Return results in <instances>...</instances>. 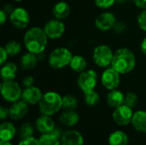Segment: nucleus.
<instances>
[{"instance_id":"nucleus-1","label":"nucleus","mask_w":146,"mask_h":145,"mask_svg":"<svg viewBox=\"0 0 146 145\" xmlns=\"http://www.w3.org/2000/svg\"><path fill=\"white\" fill-rule=\"evenodd\" d=\"M23 42L28 52L38 55L45 50L48 44V37L45 34L44 28L33 26L26 32Z\"/></svg>"},{"instance_id":"nucleus-2","label":"nucleus","mask_w":146,"mask_h":145,"mask_svg":"<svg viewBox=\"0 0 146 145\" xmlns=\"http://www.w3.org/2000/svg\"><path fill=\"white\" fill-rule=\"evenodd\" d=\"M111 68L120 74H127L132 72L136 66V57L128 48H120L114 53Z\"/></svg>"},{"instance_id":"nucleus-3","label":"nucleus","mask_w":146,"mask_h":145,"mask_svg":"<svg viewBox=\"0 0 146 145\" xmlns=\"http://www.w3.org/2000/svg\"><path fill=\"white\" fill-rule=\"evenodd\" d=\"M38 105L42 115L51 116L62 108V97L57 92L48 91L43 95Z\"/></svg>"},{"instance_id":"nucleus-4","label":"nucleus","mask_w":146,"mask_h":145,"mask_svg":"<svg viewBox=\"0 0 146 145\" xmlns=\"http://www.w3.org/2000/svg\"><path fill=\"white\" fill-rule=\"evenodd\" d=\"M72 58L73 55L68 48L59 47L51 51L48 59V63L53 69H61L68 66Z\"/></svg>"},{"instance_id":"nucleus-5","label":"nucleus","mask_w":146,"mask_h":145,"mask_svg":"<svg viewBox=\"0 0 146 145\" xmlns=\"http://www.w3.org/2000/svg\"><path fill=\"white\" fill-rule=\"evenodd\" d=\"M1 94L5 101L13 103L21 98L22 90L17 82L14 80H6L3 81L1 84Z\"/></svg>"},{"instance_id":"nucleus-6","label":"nucleus","mask_w":146,"mask_h":145,"mask_svg":"<svg viewBox=\"0 0 146 145\" xmlns=\"http://www.w3.org/2000/svg\"><path fill=\"white\" fill-rule=\"evenodd\" d=\"M114 52L111 48L106 44H100L97 46L92 53L94 63L100 68H107L112 63Z\"/></svg>"},{"instance_id":"nucleus-7","label":"nucleus","mask_w":146,"mask_h":145,"mask_svg":"<svg viewBox=\"0 0 146 145\" xmlns=\"http://www.w3.org/2000/svg\"><path fill=\"white\" fill-rule=\"evenodd\" d=\"M78 86L85 93L94 91L98 84V73L93 69L85 70L78 77Z\"/></svg>"},{"instance_id":"nucleus-8","label":"nucleus","mask_w":146,"mask_h":145,"mask_svg":"<svg viewBox=\"0 0 146 145\" xmlns=\"http://www.w3.org/2000/svg\"><path fill=\"white\" fill-rule=\"evenodd\" d=\"M9 21L15 28L24 29L29 25L30 15L26 9L22 7H17L9 15Z\"/></svg>"},{"instance_id":"nucleus-9","label":"nucleus","mask_w":146,"mask_h":145,"mask_svg":"<svg viewBox=\"0 0 146 145\" xmlns=\"http://www.w3.org/2000/svg\"><path fill=\"white\" fill-rule=\"evenodd\" d=\"M101 82L105 89L109 91L115 90L118 88L121 83L120 73L113 68H108L102 73Z\"/></svg>"},{"instance_id":"nucleus-10","label":"nucleus","mask_w":146,"mask_h":145,"mask_svg":"<svg viewBox=\"0 0 146 145\" xmlns=\"http://www.w3.org/2000/svg\"><path fill=\"white\" fill-rule=\"evenodd\" d=\"M133 109L122 104L121 106L114 109L112 118L114 121L119 126H127L132 123L133 116Z\"/></svg>"},{"instance_id":"nucleus-11","label":"nucleus","mask_w":146,"mask_h":145,"mask_svg":"<svg viewBox=\"0 0 146 145\" xmlns=\"http://www.w3.org/2000/svg\"><path fill=\"white\" fill-rule=\"evenodd\" d=\"M44 31L48 38L57 39L61 38L65 32L64 23L58 19H53L49 21L44 26Z\"/></svg>"},{"instance_id":"nucleus-12","label":"nucleus","mask_w":146,"mask_h":145,"mask_svg":"<svg viewBox=\"0 0 146 145\" xmlns=\"http://www.w3.org/2000/svg\"><path fill=\"white\" fill-rule=\"evenodd\" d=\"M116 21V18L113 13L105 11L101 13L96 18L95 26L98 30L102 32H107L113 29Z\"/></svg>"},{"instance_id":"nucleus-13","label":"nucleus","mask_w":146,"mask_h":145,"mask_svg":"<svg viewBox=\"0 0 146 145\" xmlns=\"http://www.w3.org/2000/svg\"><path fill=\"white\" fill-rule=\"evenodd\" d=\"M43 93L41 90L37 87V86H30V87H26L22 91V96H21V100L26 102L27 104L30 105H35L38 104L40 102Z\"/></svg>"},{"instance_id":"nucleus-14","label":"nucleus","mask_w":146,"mask_h":145,"mask_svg":"<svg viewBox=\"0 0 146 145\" xmlns=\"http://www.w3.org/2000/svg\"><path fill=\"white\" fill-rule=\"evenodd\" d=\"M9 117L13 120H21L22 119L28 112V104L23 100H19L13 103L9 107Z\"/></svg>"},{"instance_id":"nucleus-15","label":"nucleus","mask_w":146,"mask_h":145,"mask_svg":"<svg viewBox=\"0 0 146 145\" xmlns=\"http://www.w3.org/2000/svg\"><path fill=\"white\" fill-rule=\"evenodd\" d=\"M62 145H83V136L75 130H69L62 133L61 137Z\"/></svg>"},{"instance_id":"nucleus-16","label":"nucleus","mask_w":146,"mask_h":145,"mask_svg":"<svg viewBox=\"0 0 146 145\" xmlns=\"http://www.w3.org/2000/svg\"><path fill=\"white\" fill-rule=\"evenodd\" d=\"M35 126H36L37 130L42 134L50 133L56 128L54 121L51 119L50 116L45 115H42L37 119Z\"/></svg>"},{"instance_id":"nucleus-17","label":"nucleus","mask_w":146,"mask_h":145,"mask_svg":"<svg viewBox=\"0 0 146 145\" xmlns=\"http://www.w3.org/2000/svg\"><path fill=\"white\" fill-rule=\"evenodd\" d=\"M18 71V68L15 63L9 62H5L3 65H2L1 71H0V75L1 79L3 81L6 80H14L16 77Z\"/></svg>"},{"instance_id":"nucleus-18","label":"nucleus","mask_w":146,"mask_h":145,"mask_svg":"<svg viewBox=\"0 0 146 145\" xmlns=\"http://www.w3.org/2000/svg\"><path fill=\"white\" fill-rule=\"evenodd\" d=\"M38 61H39V59L38 57V55L28 52V53L24 54L21 57L20 66L22 70L29 71V70L33 69L37 66Z\"/></svg>"},{"instance_id":"nucleus-19","label":"nucleus","mask_w":146,"mask_h":145,"mask_svg":"<svg viewBox=\"0 0 146 145\" xmlns=\"http://www.w3.org/2000/svg\"><path fill=\"white\" fill-rule=\"evenodd\" d=\"M70 6L67 2L60 1L56 3L52 9V14L56 19L58 20H64L66 19L70 14Z\"/></svg>"},{"instance_id":"nucleus-20","label":"nucleus","mask_w":146,"mask_h":145,"mask_svg":"<svg viewBox=\"0 0 146 145\" xmlns=\"http://www.w3.org/2000/svg\"><path fill=\"white\" fill-rule=\"evenodd\" d=\"M16 134V129L11 122H3L0 126V140L10 142Z\"/></svg>"},{"instance_id":"nucleus-21","label":"nucleus","mask_w":146,"mask_h":145,"mask_svg":"<svg viewBox=\"0 0 146 145\" xmlns=\"http://www.w3.org/2000/svg\"><path fill=\"white\" fill-rule=\"evenodd\" d=\"M125 95L119 90H112L107 95V103L110 107L116 109L124 104Z\"/></svg>"},{"instance_id":"nucleus-22","label":"nucleus","mask_w":146,"mask_h":145,"mask_svg":"<svg viewBox=\"0 0 146 145\" xmlns=\"http://www.w3.org/2000/svg\"><path fill=\"white\" fill-rule=\"evenodd\" d=\"M132 125L135 130L146 133V111L139 110L133 114Z\"/></svg>"},{"instance_id":"nucleus-23","label":"nucleus","mask_w":146,"mask_h":145,"mask_svg":"<svg viewBox=\"0 0 146 145\" xmlns=\"http://www.w3.org/2000/svg\"><path fill=\"white\" fill-rule=\"evenodd\" d=\"M59 120L60 122L66 126H74L79 122L80 116L74 110H65L60 115Z\"/></svg>"},{"instance_id":"nucleus-24","label":"nucleus","mask_w":146,"mask_h":145,"mask_svg":"<svg viewBox=\"0 0 146 145\" xmlns=\"http://www.w3.org/2000/svg\"><path fill=\"white\" fill-rule=\"evenodd\" d=\"M128 136L122 131H115L109 137L110 145H128Z\"/></svg>"},{"instance_id":"nucleus-25","label":"nucleus","mask_w":146,"mask_h":145,"mask_svg":"<svg viewBox=\"0 0 146 145\" xmlns=\"http://www.w3.org/2000/svg\"><path fill=\"white\" fill-rule=\"evenodd\" d=\"M70 68L76 73H82L87 68V62L82 56H73L71 62L69 64Z\"/></svg>"},{"instance_id":"nucleus-26","label":"nucleus","mask_w":146,"mask_h":145,"mask_svg":"<svg viewBox=\"0 0 146 145\" xmlns=\"http://www.w3.org/2000/svg\"><path fill=\"white\" fill-rule=\"evenodd\" d=\"M40 145H61V141L57 136L54 133H45L42 134L38 138Z\"/></svg>"},{"instance_id":"nucleus-27","label":"nucleus","mask_w":146,"mask_h":145,"mask_svg":"<svg viewBox=\"0 0 146 145\" xmlns=\"http://www.w3.org/2000/svg\"><path fill=\"white\" fill-rule=\"evenodd\" d=\"M9 56H15L21 51V44L17 40H10L4 46Z\"/></svg>"},{"instance_id":"nucleus-28","label":"nucleus","mask_w":146,"mask_h":145,"mask_svg":"<svg viewBox=\"0 0 146 145\" xmlns=\"http://www.w3.org/2000/svg\"><path fill=\"white\" fill-rule=\"evenodd\" d=\"M78 106V100L73 95H65L62 97V108L65 110H74Z\"/></svg>"},{"instance_id":"nucleus-29","label":"nucleus","mask_w":146,"mask_h":145,"mask_svg":"<svg viewBox=\"0 0 146 145\" xmlns=\"http://www.w3.org/2000/svg\"><path fill=\"white\" fill-rule=\"evenodd\" d=\"M33 132H34V128L33 125L29 122H26L21 126L19 130V136L21 138V140L27 139L29 138H33Z\"/></svg>"},{"instance_id":"nucleus-30","label":"nucleus","mask_w":146,"mask_h":145,"mask_svg":"<svg viewBox=\"0 0 146 145\" xmlns=\"http://www.w3.org/2000/svg\"><path fill=\"white\" fill-rule=\"evenodd\" d=\"M99 102H100V96L97 91H92L85 93V103L87 106L90 107L96 106L99 103Z\"/></svg>"},{"instance_id":"nucleus-31","label":"nucleus","mask_w":146,"mask_h":145,"mask_svg":"<svg viewBox=\"0 0 146 145\" xmlns=\"http://www.w3.org/2000/svg\"><path fill=\"white\" fill-rule=\"evenodd\" d=\"M138 101H139V97L137 94H135L134 92H127V94H125V97H124L125 105L133 109L138 104Z\"/></svg>"},{"instance_id":"nucleus-32","label":"nucleus","mask_w":146,"mask_h":145,"mask_svg":"<svg viewBox=\"0 0 146 145\" xmlns=\"http://www.w3.org/2000/svg\"><path fill=\"white\" fill-rule=\"evenodd\" d=\"M95 4L102 9H107L113 6L115 3H116V0H94Z\"/></svg>"},{"instance_id":"nucleus-33","label":"nucleus","mask_w":146,"mask_h":145,"mask_svg":"<svg viewBox=\"0 0 146 145\" xmlns=\"http://www.w3.org/2000/svg\"><path fill=\"white\" fill-rule=\"evenodd\" d=\"M137 22L139 28L146 32V9H143L137 18Z\"/></svg>"},{"instance_id":"nucleus-34","label":"nucleus","mask_w":146,"mask_h":145,"mask_svg":"<svg viewBox=\"0 0 146 145\" xmlns=\"http://www.w3.org/2000/svg\"><path fill=\"white\" fill-rule=\"evenodd\" d=\"M127 29V25L125 22L121 21H117L113 27V30L116 33H122L126 31Z\"/></svg>"},{"instance_id":"nucleus-35","label":"nucleus","mask_w":146,"mask_h":145,"mask_svg":"<svg viewBox=\"0 0 146 145\" xmlns=\"http://www.w3.org/2000/svg\"><path fill=\"white\" fill-rule=\"evenodd\" d=\"M18 145H40V144H39V141H38V139H36V138H34L33 137V138H27V139H22Z\"/></svg>"},{"instance_id":"nucleus-36","label":"nucleus","mask_w":146,"mask_h":145,"mask_svg":"<svg viewBox=\"0 0 146 145\" xmlns=\"http://www.w3.org/2000/svg\"><path fill=\"white\" fill-rule=\"evenodd\" d=\"M8 56H9V54L6 51L5 48L1 47L0 48V64L1 65H3L6 62V61L8 59Z\"/></svg>"},{"instance_id":"nucleus-37","label":"nucleus","mask_w":146,"mask_h":145,"mask_svg":"<svg viewBox=\"0 0 146 145\" xmlns=\"http://www.w3.org/2000/svg\"><path fill=\"white\" fill-rule=\"evenodd\" d=\"M33 83H34V79L30 76V75H27L26 76L23 80H22V85L23 86L26 88V87H30V86H33Z\"/></svg>"},{"instance_id":"nucleus-38","label":"nucleus","mask_w":146,"mask_h":145,"mask_svg":"<svg viewBox=\"0 0 146 145\" xmlns=\"http://www.w3.org/2000/svg\"><path fill=\"white\" fill-rule=\"evenodd\" d=\"M8 116H9V109L4 106H2L0 108V119L4 121Z\"/></svg>"},{"instance_id":"nucleus-39","label":"nucleus","mask_w":146,"mask_h":145,"mask_svg":"<svg viewBox=\"0 0 146 145\" xmlns=\"http://www.w3.org/2000/svg\"><path fill=\"white\" fill-rule=\"evenodd\" d=\"M134 4L141 9H146V0H133Z\"/></svg>"},{"instance_id":"nucleus-40","label":"nucleus","mask_w":146,"mask_h":145,"mask_svg":"<svg viewBox=\"0 0 146 145\" xmlns=\"http://www.w3.org/2000/svg\"><path fill=\"white\" fill-rule=\"evenodd\" d=\"M15 9L13 8V6L10 4V3H7V4H5L3 7V10L9 16V15L13 12V10H14Z\"/></svg>"},{"instance_id":"nucleus-41","label":"nucleus","mask_w":146,"mask_h":145,"mask_svg":"<svg viewBox=\"0 0 146 145\" xmlns=\"http://www.w3.org/2000/svg\"><path fill=\"white\" fill-rule=\"evenodd\" d=\"M7 15H8L3 9L0 11V24L1 25H3L6 22V21H7Z\"/></svg>"},{"instance_id":"nucleus-42","label":"nucleus","mask_w":146,"mask_h":145,"mask_svg":"<svg viewBox=\"0 0 146 145\" xmlns=\"http://www.w3.org/2000/svg\"><path fill=\"white\" fill-rule=\"evenodd\" d=\"M140 49H141V51L146 55V38H145L143 39V41L141 42V44H140Z\"/></svg>"},{"instance_id":"nucleus-43","label":"nucleus","mask_w":146,"mask_h":145,"mask_svg":"<svg viewBox=\"0 0 146 145\" xmlns=\"http://www.w3.org/2000/svg\"><path fill=\"white\" fill-rule=\"evenodd\" d=\"M0 145H13L10 142H6V141H0Z\"/></svg>"},{"instance_id":"nucleus-44","label":"nucleus","mask_w":146,"mask_h":145,"mask_svg":"<svg viewBox=\"0 0 146 145\" xmlns=\"http://www.w3.org/2000/svg\"><path fill=\"white\" fill-rule=\"evenodd\" d=\"M129 0H116V3H127Z\"/></svg>"},{"instance_id":"nucleus-45","label":"nucleus","mask_w":146,"mask_h":145,"mask_svg":"<svg viewBox=\"0 0 146 145\" xmlns=\"http://www.w3.org/2000/svg\"><path fill=\"white\" fill-rule=\"evenodd\" d=\"M15 2H21L22 0H15Z\"/></svg>"}]
</instances>
